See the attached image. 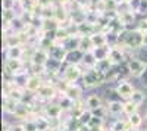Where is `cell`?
I'll use <instances>...</instances> for the list:
<instances>
[{"label": "cell", "instance_id": "1", "mask_svg": "<svg viewBox=\"0 0 147 131\" xmlns=\"http://www.w3.org/2000/svg\"><path fill=\"white\" fill-rule=\"evenodd\" d=\"M84 72H85V69L81 65H69L63 62L62 69H60V78L66 81L68 84H75V82L81 81Z\"/></svg>", "mask_w": 147, "mask_h": 131}, {"label": "cell", "instance_id": "2", "mask_svg": "<svg viewBox=\"0 0 147 131\" xmlns=\"http://www.w3.org/2000/svg\"><path fill=\"white\" fill-rule=\"evenodd\" d=\"M125 63H127V68L129 71L131 78H134V80H141L147 74V65L137 56H132Z\"/></svg>", "mask_w": 147, "mask_h": 131}, {"label": "cell", "instance_id": "3", "mask_svg": "<svg viewBox=\"0 0 147 131\" xmlns=\"http://www.w3.org/2000/svg\"><path fill=\"white\" fill-rule=\"evenodd\" d=\"M113 87H115V90H116V93H118L119 99H122V100H129V99L132 97L134 91H136V88H137V87L129 81V78L116 81L115 84H113Z\"/></svg>", "mask_w": 147, "mask_h": 131}, {"label": "cell", "instance_id": "4", "mask_svg": "<svg viewBox=\"0 0 147 131\" xmlns=\"http://www.w3.org/2000/svg\"><path fill=\"white\" fill-rule=\"evenodd\" d=\"M84 100H85V108L90 109V111H94V109L100 108V106H103L106 103L103 93L102 91H94V90H91V93H88L87 96L84 97Z\"/></svg>", "mask_w": 147, "mask_h": 131}, {"label": "cell", "instance_id": "5", "mask_svg": "<svg viewBox=\"0 0 147 131\" xmlns=\"http://www.w3.org/2000/svg\"><path fill=\"white\" fill-rule=\"evenodd\" d=\"M107 59L110 61V63H112L113 66H119V65L127 62V52H125V49H122V47H119V46L110 47Z\"/></svg>", "mask_w": 147, "mask_h": 131}, {"label": "cell", "instance_id": "6", "mask_svg": "<svg viewBox=\"0 0 147 131\" xmlns=\"http://www.w3.org/2000/svg\"><path fill=\"white\" fill-rule=\"evenodd\" d=\"M124 102L121 99H115V100H106V109H107V115L109 118H121V115H124Z\"/></svg>", "mask_w": 147, "mask_h": 131}, {"label": "cell", "instance_id": "7", "mask_svg": "<svg viewBox=\"0 0 147 131\" xmlns=\"http://www.w3.org/2000/svg\"><path fill=\"white\" fill-rule=\"evenodd\" d=\"M85 88L81 86V82H75V84H69L68 87H66V90L63 91V94L65 96H68L71 100H74V102H78V100H81V99H84L85 97Z\"/></svg>", "mask_w": 147, "mask_h": 131}, {"label": "cell", "instance_id": "8", "mask_svg": "<svg viewBox=\"0 0 147 131\" xmlns=\"http://www.w3.org/2000/svg\"><path fill=\"white\" fill-rule=\"evenodd\" d=\"M44 84V78L43 75H35V74H30L28 78H27V82H25V88L28 93H32L35 94L37 91L40 90V87Z\"/></svg>", "mask_w": 147, "mask_h": 131}, {"label": "cell", "instance_id": "9", "mask_svg": "<svg viewBox=\"0 0 147 131\" xmlns=\"http://www.w3.org/2000/svg\"><path fill=\"white\" fill-rule=\"evenodd\" d=\"M43 113L47 116V118H62L63 115V109L60 108V105L55 100H50L47 102L44 106H43Z\"/></svg>", "mask_w": 147, "mask_h": 131}, {"label": "cell", "instance_id": "10", "mask_svg": "<svg viewBox=\"0 0 147 131\" xmlns=\"http://www.w3.org/2000/svg\"><path fill=\"white\" fill-rule=\"evenodd\" d=\"M25 46H13L5 49V59H24Z\"/></svg>", "mask_w": 147, "mask_h": 131}, {"label": "cell", "instance_id": "11", "mask_svg": "<svg viewBox=\"0 0 147 131\" xmlns=\"http://www.w3.org/2000/svg\"><path fill=\"white\" fill-rule=\"evenodd\" d=\"M127 120H128V124H129L131 128H138V130L143 131V127H144V113H141L138 111L136 113L127 116Z\"/></svg>", "mask_w": 147, "mask_h": 131}, {"label": "cell", "instance_id": "12", "mask_svg": "<svg viewBox=\"0 0 147 131\" xmlns=\"http://www.w3.org/2000/svg\"><path fill=\"white\" fill-rule=\"evenodd\" d=\"M129 100L141 108V106L147 102V88L137 87V88H136V91H134V94H132V97H131Z\"/></svg>", "mask_w": 147, "mask_h": 131}, {"label": "cell", "instance_id": "13", "mask_svg": "<svg viewBox=\"0 0 147 131\" xmlns=\"http://www.w3.org/2000/svg\"><path fill=\"white\" fill-rule=\"evenodd\" d=\"M82 57H84V52L80 50V49H75V50H69L68 55H66V63L69 65H81L82 62Z\"/></svg>", "mask_w": 147, "mask_h": 131}, {"label": "cell", "instance_id": "14", "mask_svg": "<svg viewBox=\"0 0 147 131\" xmlns=\"http://www.w3.org/2000/svg\"><path fill=\"white\" fill-rule=\"evenodd\" d=\"M107 125H110L115 131H128L131 128L129 124H128L127 116L125 118H113L110 122H107Z\"/></svg>", "mask_w": 147, "mask_h": 131}, {"label": "cell", "instance_id": "15", "mask_svg": "<svg viewBox=\"0 0 147 131\" xmlns=\"http://www.w3.org/2000/svg\"><path fill=\"white\" fill-rule=\"evenodd\" d=\"M90 37H91V41H93L94 49H96V47H103V46H107L106 32H103V31H97V32H94L93 35H90Z\"/></svg>", "mask_w": 147, "mask_h": 131}, {"label": "cell", "instance_id": "16", "mask_svg": "<svg viewBox=\"0 0 147 131\" xmlns=\"http://www.w3.org/2000/svg\"><path fill=\"white\" fill-rule=\"evenodd\" d=\"M97 63V59L96 56L93 55V52H87V53H84V57H82V62H81V66L87 71V69H91L94 68Z\"/></svg>", "mask_w": 147, "mask_h": 131}, {"label": "cell", "instance_id": "17", "mask_svg": "<svg viewBox=\"0 0 147 131\" xmlns=\"http://www.w3.org/2000/svg\"><path fill=\"white\" fill-rule=\"evenodd\" d=\"M80 50H82L84 53L87 52H93L94 46H93V41H91V37L90 35H82V37H80Z\"/></svg>", "mask_w": 147, "mask_h": 131}, {"label": "cell", "instance_id": "18", "mask_svg": "<svg viewBox=\"0 0 147 131\" xmlns=\"http://www.w3.org/2000/svg\"><path fill=\"white\" fill-rule=\"evenodd\" d=\"M109 52H110V46H103V47H96V49H93V55L96 56L97 61L107 59Z\"/></svg>", "mask_w": 147, "mask_h": 131}, {"label": "cell", "instance_id": "19", "mask_svg": "<svg viewBox=\"0 0 147 131\" xmlns=\"http://www.w3.org/2000/svg\"><path fill=\"white\" fill-rule=\"evenodd\" d=\"M94 68H96L97 71H100V72H103V74H107L109 71L113 69V65L110 63L109 59H103V61H97V63H96Z\"/></svg>", "mask_w": 147, "mask_h": 131}, {"label": "cell", "instance_id": "20", "mask_svg": "<svg viewBox=\"0 0 147 131\" xmlns=\"http://www.w3.org/2000/svg\"><path fill=\"white\" fill-rule=\"evenodd\" d=\"M140 111V106H137L136 103H132L131 100H125L124 102V116H129L132 113H136Z\"/></svg>", "mask_w": 147, "mask_h": 131}, {"label": "cell", "instance_id": "21", "mask_svg": "<svg viewBox=\"0 0 147 131\" xmlns=\"http://www.w3.org/2000/svg\"><path fill=\"white\" fill-rule=\"evenodd\" d=\"M91 118H93V112H91L90 109H85V111L81 113V116L78 118V120H80V122H81L82 125H88L90 121H91Z\"/></svg>", "mask_w": 147, "mask_h": 131}, {"label": "cell", "instance_id": "22", "mask_svg": "<svg viewBox=\"0 0 147 131\" xmlns=\"http://www.w3.org/2000/svg\"><path fill=\"white\" fill-rule=\"evenodd\" d=\"M7 131H25V125H24V122L13 121V122L10 124V127H9Z\"/></svg>", "mask_w": 147, "mask_h": 131}, {"label": "cell", "instance_id": "23", "mask_svg": "<svg viewBox=\"0 0 147 131\" xmlns=\"http://www.w3.org/2000/svg\"><path fill=\"white\" fill-rule=\"evenodd\" d=\"M136 56H137L138 59H141V61L147 65V47H141L140 50H137V52H136Z\"/></svg>", "mask_w": 147, "mask_h": 131}, {"label": "cell", "instance_id": "24", "mask_svg": "<svg viewBox=\"0 0 147 131\" xmlns=\"http://www.w3.org/2000/svg\"><path fill=\"white\" fill-rule=\"evenodd\" d=\"M24 125H25V131H38L37 130V125H35V121L32 120V118L27 120L25 122H24Z\"/></svg>", "mask_w": 147, "mask_h": 131}, {"label": "cell", "instance_id": "25", "mask_svg": "<svg viewBox=\"0 0 147 131\" xmlns=\"http://www.w3.org/2000/svg\"><path fill=\"white\" fill-rule=\"evenodd\" d=\"M75 0H56V5H59V6H65V7H69Z\"/></svg>", "mask_w": 147, "mask_h": 131}, {"label": "cell", "instance_id": "26", "mask_svg": "<svg viewBox=\"0 0 147 131\" xmlns=\"http://www.w3.org/2000/svg\"><path fill=\"white\" fill-rule=\"evenodd\" d=\"M88 131H105V127H88Z\"/></svg>", "mask_w": 147, "mask_h": 131}, {"label": "cell", "instance_id": "27", "mask_svg": "<svg viewBox=\"0 0 147 131\" xmlns=\"http://www.w3.org/2000/svg\"><path fill=\"white\" fill-rule=\"evenodd\" d=\"M143 131H147V109L144 112V127H143Z\"/></svg>", "mask_w": 147, "mask_h": 131}, {"label": "cell", "instance_id": "28", "mask_svg": "<svg viewBox=\"0 0 147 131\" xmlns=\"http://www.w3.org/2000/svg\"><path fill=\"white\" fill-rule=\"evenodd\" d=\"M105 131H115V130H113L112 127H110V125H107V124H106V125H105Z\"/></svg>", "mask_w": 147, "mask_h": 131}, {"label": "cell", "instance_id": "29", "mask_svg": "<svg viewBox=\"0 0 147 131\" xmlns=\"http://www.w3.org/2000/svg\"><path fill=\"white\" fill-rule=\"evenodd\" d=\"M57 131H71V130H69L68 127H65V125H63L62 128H60V130H57Z\"/></svg>", "mask_w": 147, "mask_h": 131}, {"label": "cell", "instance_id": "30", "mask_svg": "<svg viewBox=\"0 0 147 131\" xmlns=\"http://www.w3.org/2000/svg\"><path fill=\"white\" fill-rule=\"evenodd\" d=\"M141 80H144V81H146V88H147V74H146V75H144Z\"/></svg>", "mask_w": 147, "mask_h": 131}, {"label": "cell", "instance_id": "31", "mask_svg": "<svg viewBox=\"0 0 147 131\" xmlns=\"http://www.w3.org/2000/svg\"><path fill=\"white\" fill-rule=\"evenodd\" d=\"M128 131H141V130H138V128H129Z\"/></svg>", "mask_w": 147, "mask_h": 131}, {"label": "cell", "instance_id": "32", "mask_svg": "<svg viewBox=\"0 0 147 131\" xmlns=\"http://www.w3.org/2000/svg\"><path fill=\"white\" fill-rule=\"evenodd\" d=\"M24 2V0H16V3H22Z\"/></svg>", "mask_w": 147, "mask_h": 131}, {"label": "cell", "instance_id": "33", "mask_svg": "<svg viewBox=\"0 0 147 131\" xmlns=\"http://www.w3.org/2000/svg\"><path fill=\"white\" fill-rule=\"evenodd\" d=\"M72 131H77V130H72Z\"/></svg>", "mask_w": 147, "mask_h": 131}, {"label": "cell", "instance_id": "34", "mask_svg": "<svg viewBox=\"0 0 147 131\" xmlns=\"http://www.w3.org/2000/svg\"><path fill=\"white\" fill-rule=\"evenodd\" d=\"M6 131H7V130H6Z\"/></svg>", "mask_w": 147, "mask_h": 131}]
</instances>
